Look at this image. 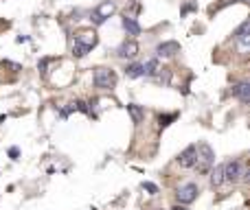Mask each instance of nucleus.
Returning <instances> with one entry per match:
<instances>
[{
  "mask_svg": "<svg viewBox=\"0 0 250 210\" xmlns=\"http://www.w3.org/2000/svg\"><path fill=\"white\" fill-rule=\"evenodd\" d=\"M215 162V153L213 149L209 147V144H195V164L197 171H202V173H206V171L213 166Z\"/></svg>",
  "mask_w": 250,
  "mask_h": 210,
  "instance_id": "obj_1",
  "label": "nucleus"
},
{
  "mask_svg": "<svg viewBox=\"0 0 250 210\" xmlns=\"http://www.w3.org/2000/svg\"><path fill=\"white\" fill-rule=\"evenodd\" d=\"M92 79H95V86L101 90H110L116 86V72L112 68H95Z\"/></svg>",
  "mask_w": 250,
  "mask_h": 210,
  "instance_id": "obj_2",
  "label": "nucleus"
},
{
  "mask_svg": "<svg viewBox=\"0 0 250 210\" xmlns=\"http://www.w3.org/2000/svg\"><path fill=\"white\" fill-rule=\"evenodd\" d=\"M114 11H116V4H114V2H110V0H108V2H101L99 7H96L95 11H92L90 20L95 22V24H103V22L108 20V18L112 16Z\"/></svg>",
  "mask_w": 250,
  "mask_h": 210,
  "instance_id": "obj_3",
  "label": "nucleus"
},
{
  "mask_svg": "<svg viewBox=\"0 0 250 210\" xmlns=\"http://www.w3.org/2000/svg\"><path fill=\"white\" fill-rule=\"evenodd\" d=\"M175 197H178L180 204H191V201L197 199V186L193 182L182 184V186H178V191H175Z\"/></svg>",
  "mask_w": 250,
  "mask_h": 210,
  "instance_id": "obj_4",
  "label": "nucleus"
},
{
  "mask_svg": "<svg viewBox=\"0 0 250 210\" xmlns=\"http://www.w3.org/2000/svg\"><path fill=\"white\" fill-rule=\"evenodd\" d=\"M96 42H99V37H96L95 31H81V33L75 37V44H79V46L86 48V51H92V48L96 46Z\"/></svg>",
  "mask_w": 250,
  "mask_h": 210,
  "instance_id": "obj_5",
  "label": "nucleus"
},
{
  "mask_svg": "<svg viewBox=\"0 0 250 210\" xmlns=\"http://www.w3.org/2000/svg\"><path fill=\"white\" fill-rule=\"evenodd\" d=\"M222 171H224V182H237L241 175V164L237 160H231L226 164H222Z\"/></svg>",
  "mask_w": 250,
  "mask_h": 210,
  "instance_id": "obj_6",
  "label": "nucleus"
},
{
  "mask_svg": "<svg viewBox=\"0 0 250 210\" xmlns=\"http://www.w3.org/2000/svg\"><path fill=\"white\" fill-rule=\"evenodd\" d=\"M136 55H138V44L136 42H123L116 48V57H121V59H132Z\"/></svg>",
  "mask_w": 250,
  "mask_h": 210,
  "instance_id": "obj_7",
  "label": "nucleus"
},
{
  "mask_svg": "<svg viewBox=\"0 0 250 210\" xmlns=\"http://www.w3.org/2000/svg\"><path fill=\"white\" fill-rule=\"evenodd\" d=\"M178 164L182 166V169H191V166L195 164V144L187 147L182 153H180V156H178Z\"/></svg>",
  "mask_w": 250,
  "mask_h": 210,
  "instance_id": "obj_8",
  "label": "nucleus"
},
{
  "mask_svg": "<svg viewBox=\"0 0 250 210\" xmlns=\"http://www.w3.org/2000/svg\"><path fill=\"white\" fill-rule=\"evenodd\" d=\"M175 52H180L178 42H162V44H158V48H156L158 57H173Z\"/></svg>",
  "mask_w": 250,
  "mask_h": 210,
  "instance_id": "obj_9",
  "label": "nucleus"
},
{
  "mask_svg": "<svg viewBox=\"0 0 250 210\" xmlns=\"http://www.w3.org/2000/svg\"><path fill=\"white\" fill-rule=\"evenodd\" d=\"M232 94L237 96V99L241 101V103H248L250 101V86L246 81H241V83H237V86H232Z\"/></svg>",
  "mask_w": 250,
  "mask_h": 210,
  "instance_id": "obj_10",
  "label": "nucleus"
},
{
  "mask_svg": "<svg viewBox=\"0 0 250 210\" xmlns=\"http://www.w3.org/2000/svg\"><path fill=\"white\" fill-rule=\"evenodd\" d=\"M123 29L127 31V35H134V37H136V35H140V24L132 16L123 18Z\"/></svg>",
  "mask_w": 250,
  "mask_h": 210,
  "instance_id": "obj_11",
  "label": "nucleus"
},
{
  "mask_svg": "<svg viewBox=\"0 0 250 210\" xmlns=\"http://www.w3.org/2000/svg\"><path fill=\"white\" fill-rule=\"evenodd\" d=\"M127 112H130V116H132V121H134V125H138V122L145 118V109L140 107V105H136V103H130V105H127Z\"/></svg>",
  "mask_w": 250,
  "mask_h": 210,
  "instance_id": "obj_12",
  "label": "nucleus"
},
{
  "mask_svg": "<svg viewBox=\"0 0 250 210\" xmlns=\"http://www.w3.org/2000/svg\"><path fill=\"white\" fill-rule=\"evenodd\" d=\"M211 184H213V186H219V184H224V171H222V164H217L213 171H211Z\"/></svg>",
  "mask_w": 250,
  "mask_h": 210,
  "instance_id": "obj_13",
  "label": "nucleus"
},
{
  "mask_svg": "<svg viewBox=\"0 0 250 210\" xmlns=\"http://www.w3.org/2000/svg\"><path fill=\"white\" fill-rule=\"evenodd\" d=\"M248 29H250V24L248 22H244V24L239 26V33H237V39H239V44L241 46H248Z\"/></svg>",
  "mask_w": 250,
  "mask_h": 210,
  "instance_id": "obj_14",
  "label": "nucleus"
},
{
  "mask_svg": "<svg viewBox=\"0 0 250 210\" xmlns=\"http://www.w3.org/2000/svg\"><path fill=\"white\" fill-rule=\"evenodd\" d=\"M125 74H127V77H132V79L143 77V64H132V66H127V68H125Z\"/></svg>",
  "mask_w": 250,
  "mask_h": 210,
  "instance_id": "obj_15",
  "label": "nucleus"
},
{
  "mask_svg": "<svg viewBox=\"0 0 250 210\" xmlns=\"http://www.w3.org/2000/svg\"><path fill=\"white\" fill-rule=\"evenodd\" d=\"M158 68V61L156 59H149L147 64H143V77H152Z\"/></svg>",
  "mask_w": 250,
  "mask_h": 210,
  "instance_id": "obj_16",
  "label": "nucleus"
},
{
  "mask_svg": "<svg viewBox=\"0 0 250 210\" xmlns=\"http://www.w3.org/2000/svg\"><path fill=\"white\" fill-rule=\"evenodd\" d=\"M171 121H175V114H165V116H158V125L160 127H167V125H171Z\"/></svg>",
  "mask_w": 250,
  "mask_h": 210,
  "instance_id": "obj_17",
  "label": "nucleus"
},
{
  "mask_svg": "<svg viewBox=\"0 0 250 210\" xmlns=\"http://www.w3.org/2000/svg\"><path fill=\"white\" fill-rule=\"evenodd\" d=\"M143 188L149 192V195H156V192H158V186H156V184H152V182H143Z\"/></svg>",
  "mask_w": 250,
  "mask_h": 210,
  "instance_id": "obj_18",
  "label": "nucleus"
},
{
  "mask_svg": "<svg viewBox=\"0 0 250 210\" xmlns=\"http://www.w3.org/2000/svg\"><path fill=\"white\" fill-rule=\"evenodd\" d=\"M18 153H20V151H18V149H16V147H11V149H9V156H11V158H13V160H16V158H18Z\"/></svg>",
  "mask_w": 250,
  "mask_h": 210,
  "instance_id": "obj_19",
  "label": "nucleus"
},
{
  "mask_svg": "<svg viewBox=\"0 0 250 210\" xmlns=\"http://www.w3.org/2000/svg\"><path fill=\"white\" fill-rule=\"evenodd\" d=\"M171 210H187V208H184V206H173Z\"/></svg>",
  "mask_w": 250,
  "mask_h": 210,
  "instance_id": "obj_20",
  "label": "nucleus"
},
{
  "mask_svg": "<svg viewBox=\"0 0 250 210\" xmlns=\"http://www.w3.org/2000/svg\"><path fill=\"white\" fill-rule=\"evenodd\" d=\"M241 2H246V0H241Z\"/></svg>",
  "mask_w": 250,
  "mask_h": 210,
  "instance_id": "obj_21",
  "label": "nucleus"
}]
</instances>
